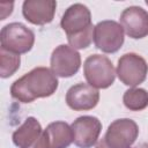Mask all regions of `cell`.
<instances>
[{
    "label": "cell",
    "instance_id": "13",
    "mask_svg": "<svg viewBox=\"0 0 148 148\" xmlns=\"http://www.w3.org/2000/svg\"><path fill=\"white\" fill-rule=\"evenodd\" d=\"M56 8L54 0H25L22 5V14L31 24L44 25L52 22Z\"/></svg>",
    "mask_w": 148,
    "mask_h": 148
},
{
    "label": "cell",
    "instance_id": "4",
    "mask_svg": "<svg viewBox=\"0 0 148 148\" xmlns=\"http://www.w3.org/2000/svg\"><path fill=\"white\" fill-rule=\"evenodd\" d=\"M116 73L118 79L125 86L135 88L146 80L148 74V64L136 53H125L118 60Z\"/></svg>",
    "mask_w": 148,
    "mask_h": 148
},
{
    "label": "cell",
    "instance_id": "14",
    "mask_svg": "<svg viewBox=\"0 0 148 148\" xmlns=\"http://www.w3.org/2000/svg\"><path fill=\"white\" fill-rule=\"evenodd\" d=\"M39 121L35 117H28L24 123L14 131L12 139L18 148H32L43 133Z\"/></svg>",
    "mask_w": 148,
    "mask_h": 148
},
{
    "label": "cell",
    "instance_id": "9",
    "mask_svg": "<svg viewBox=\"0 0 148 148\" xmlns=\"http://www.w3.org/2000/svg\"><path fill=\"white\" fill-rule=\"evenodd\" d=\"M61 29L66 32L67 37L80 35L92 27L91 13L83 3L71 5L64 13L60 21Z\"/></svg>",
    "mask_w": 148,
    "mask_h": 148
},
{
    "label": "cell",
    "instance_id": "15",
    "mask_svg": "<svg viewBox=\"0 0 148 148\" xmlns=\"http://www.w3.org/2000/svg\"><path fill=\"white\" fill-rule=\"evenodd\" d=\"M124 105L131 111H141L148 106V91L143 88H130L123 96Z\"/></svg>",
    "mask_w": 148,
    "mask_h": 148
},
{
    "label": "cell",
    "instance_id": "12",
    "mask_svg": "<svg viewBox=\"0 0 148 148\" xmlns=\"http://www.w3.org/2000/svg\"><path fill=\"white\" fill-rule=\"evenodd\" d=\"M99 101V91L88 83L80 82L72 86L66 92V104L74 111L94 109Z\"/></svg>",
    "mask_w": 148,
    "mask_h": 148
},
{
    "label": "cell",
    "instance_id": "18",
    "mask_svg": "<svg viewBox=\"0 0 148 148\" xmlns=\"http://www.w3.org/2000/svg\"><path fill=\"white\" fill-rule=\"evenodd\" d=\"M146 3H147V6H148V1H146Z\"/></svg>",
    "mask_w": 148,
    "mask_h": 148
},
{
    "label": "cell",
    "instance_id": "1",
    "mask_svg": "<svg viewBox=\"0 0 148 148\" xmlns=\"http://www.w3.org/2000/svg\"><path fill=\"white\" fill-rule=\"evenodd\" d=\"M58 86V79L50 68L36 67L13 82L10 95L21 103H31L37 98L52 96Z\"/></svg>",
    "mask_w": 148,
    "mask_h": 148
},
{
    "label": "cell",
    "instance_id": "10",
    "mask_svg": "<svg viewBox=\"0 0 148 148\" xmlns=\"http://www.w3.org/2000/svg\"><path fill=\"white\" fill-rule=\"evenodd\" d=\"M72 127L65 121H53L46 126L32 148H67L73 142Z\"/></svg>",
    "mask_w": 148,
    "mask_h": 148
},
{
    "label": "cell",
    "instance_id": "2",
    "mask_svg": "<svg viewBox=\"0 0 148 148\" xmlns=\"http://www.w3.org/2000/svg\"><path fill=\"white\" fill-rule=\"evenodd\" d=\"M84 77L91 87L96 89H106L113 84L116 69L106 56L91 54L83 64Z\"/></svg>",
    "mask_w": 148,
    "mask_h": 148
},
{
    "label": "cell",
    "instance_id": "11",
    "mask_svg": "<svg viewBox=\"0 0 148 148\" xmlns=\"http://www.w3.org/2000/svg\"><path fill=\"white\" fill-rule=\"evenodd\" d=\"M119 20L124 32L128 37L141 39L148 36V12L142 7L130 6L125 8Z\"/></svg>",
    "mask_w": 148,
    "mask_h": 148
},
{
    "label": "cell",
    "instance_id": "16",
    "mask_svg": "<svg viewBox=\"0 0 148 148\" xmlns=\"http://www.w3.org/2000/svg\"><path fill=\"white\" fill-rule=\"evenodd\" d=\"M20 54L8 52L3 49L0 50V76L2 79L12 76L20 68Z\"/></svg>",
    "mask_w": 148,
    "mask_h": 148
},
{
    "label": "cell",
    "instance_id": "6",
    "mask_svg": "<svg viewBox=\"0 0 148 148\" xmlns=\"http://www.w3.org/2000/svg\"><path fill=\"white\" fill-rule=\"evenodd\" d=\"M138 135V124L130 118H120L109 125L103 140L109 148H131Z\"/></svg>",
    "mask_w": 148,
    "mask_h": 148
},
{
    "label": "cell",
    "instance_id": "17",
    "mask_svg": "<svg viewBox=\"0 0 148 148\" xmlns=\"http://www.w3.org/2000/svg\"><path fill=\"white\" fill-rule=\"evenodd\" d=\"M96 148H109V147L106 146V143H105V142H104V140L102 139L101 141H98V142H97Z\"/></svg>",
    "mask_w": 148,
    "mask_h": 148
},
{
    "label": "cell",
    "instance_id": "7",
    "mask_svg": "<svg viewBox=\"0 0 148 148\" xmlns=\"http://www.w3.org/2000/svg\"><path fill=\"white\" fill-rule=\"evenodd\" d=\"M50 66L56 76L71 77L75 75L81 67V56L72 46L61 44L53 50Z\"/></svg>",
    "mask_w": 148,
    "mask_h": 148
},
{
    "label": "cell",
    "instance_id": "5",
    "mask_svg": "<svg viewBox=\"0 0 148 148\" xmlns=\"http://www.w3.org/2000/svg\"><path fill=\"white\" fill-rule=\"evenodd\" d=\"M124 34L120 23L112 20L101 21L94 29L95 46L104 53H116L124 44Z\"/></svg>",
    "mask_w": 148,
    "mask_h": 148
},
{
    "label": "cell",
    "instance_id": "3",
    "mask_svg": "<svg viewBox=\"0 0 148 148\" xmlns=\"http://www.w3.org/2000/svg\"><path fill=\"white\" fill-rule=\"evenodd\" d=\"M35 43V34L31 29L20 22H12L6 24L0 32L1 49L15 53H28Z\"/></svg>",
    "mask_w": 148,
    "mask_h": 148
},
{
    "label": "cell",
    "instance_id": "8",
    "mask_svg": "<svg viewBox=\"0 0 148 148\" xmlns=\"http://www.w3.org/2000/svg\"><path fill=\"white\" fill-rule=\"evenodd\" d=\"M73 142L79 148H91L97 143L102 131V123L92 116H81L76 118L72 125Z\"/></svg>",
    "mask_w": 148,
    "mask_h": 148
}]
</instances>
